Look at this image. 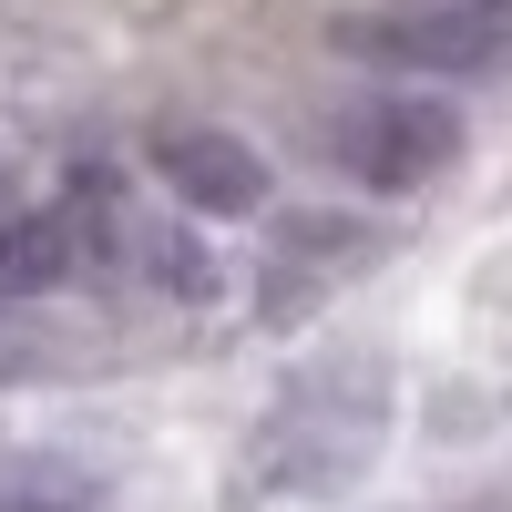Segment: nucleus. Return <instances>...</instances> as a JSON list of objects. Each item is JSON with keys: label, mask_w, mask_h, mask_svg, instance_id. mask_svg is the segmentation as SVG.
Masks as SVG:
<instances>
[{"label": "nucleus", "mask_w": 512, "mask_h": 512, "mask_svg": "<svg viewBox=\"0 0 512 512\" xmlns=\"http://www.w3.org/2000/svg\"><path fill=\"white\" fill-rule=\"evenodd\" d=\"M338 52L420 72V82H482V72H512V0H400V11H359V21H338Z\"/></svg>", "instance_id": "obj_2"}, {"label": "nucleus", "mask_w": 512, "mask_h": 512, "mask_svg": "<svg viewBox=\"0 0 512 512\" xmlns=\"http://www.w3.org/2000/svg\"><path fill=\"white\" fill-rule=\"evenodd\" d=\"M52 359H62V338L41 328V318L21 308V297H0V379H41Z\"/></svg>", "instance_id": "obj_8"}, {"label": "nucleus", "mask_w": 512, "mask_h": 512, "mask_svg": "<svg viewBox=\"0 0 512 512\" xmlns=\"http://www.w3.org/2000/svg\"><path fill=\"white\" fill-rule=\"evenodd\" d=\"M82 277V236H72V205H11L0 216V297H52Z\"/></svg>", "instance_id": "obj_6"}, {"label": "nucleus", "mask_w": 512, "mask_h": 512, "mask_svg": "<svg viewBox=\"0 0 512 512\" xmlns=\"http://www.w3.org/2000/svg\"><path fill=\"white\" fill-rule=\"evenodd\" d=\"M11 205H21V185H11V164H0V216H11Z\"/></svg>", "instance_id": "obj_9"}, {"label": "nucleus", "mask_w": 512, "mask_h": 512, "mask_svg": "<svg viewBox=\"0 0 512 512\" xmlns=\"http://www.w3.org/2000/svg\"><path fill=\"white\" fill-rule=\"evenodd\" d=\"M390 441V369L379 359H308L267 400L236 451V502H328Z\"/></svg>", "instance_id": "obj_1"}, {"label": "nucleus", "mask_w": 512, "mask_h": 512, "mask_svg": "<svg viewBox=\"0 0 512 512\" xmlns=\"http://www.w3.org/2000/svg\"><path fill=\"white\" fill-rule=\"evenodd\" d=\"M0 512H103V482L72 451H0Z\"/></svg>", "instance_id": "obj_7"}, {"label": "nucleus", "mask_w": 512, "mask_h": 512, "mask_svg": "<svg viewBox=\"0 0 512 512\" xmlns=\"http://www.w3.org/2000/svg\"><path fill=\"white\" fill-rule=\"evenodd\" d=\"M369 256H379V236L349 226V216H287V236L267 246V297H256V308H267V328L308 318L349 267H369Z\"/></svg>", "instance_id": "obj_5"}, {"label": "nucleus", "mask_w": 512, "mask_h": 512, "mask_svg": "<svg viewBox=\"0 0 512 512\" xmlns=\"http://www.w3.org/2000/svg\"><path fill=\"white\" fill-rule=\"evenodd\" d=\"M154 175L185 216H256L267 205V154L236 144L226 123H164L154 134Z\"/></svg>", "instance_id": "obj_4"}, {"label": "nucleus", "mask_w": 512, "mask_h": 512, "mask_svg": "<svg viewBox=\"0 0 512 512\" xmlns=\"http://www.w3.org/2000/svg\"><path fill=\"white\" fill-rule=\"evenodd\" d=\"M451 154H461V123H451V103H431V93H369V103H338V113H328V164H338L349 185H369V195L431 185Z\"/></svg>", "instance_id": "obj_3"}]
</instances>
